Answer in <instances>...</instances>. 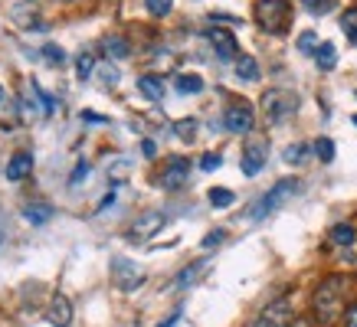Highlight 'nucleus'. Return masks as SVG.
Returning <instances> with one entry per match:
<instances>
[{
  "instance_id": "f257e3e1",
  "label": "nucleus",
  "mask_w": 357,
  "mask_h": 327,
  "mask_svg": "<svg viewBox=\"0 0 357 327\" xmlns=\"http://www.w3.org/2000/svg\"><path fill=\"white\" fill-rule=\"evenodd\" d=\"M351 292V278L344 275H328L325 282L312 294V317L318 327H335L344 314V301Z\"/></svg>"
},
{
  "instance_id": "f03ea898",
  "label": "nucleus",
  "mask_w": 357,
  "mask_h": 327,
  "mask_svg": "<svg viewBox=\"0 0 357 327\" xmlns=\"http://www.w3.org/2000/svg\"><path fill=\"white\" fill-rule=\"evenodd\" d=\"M295 193H302V180H298V177H285V180L272 184V190H266V193L256 200V207L249 209L246 216L252 219V223H259V219L272 216V213H275L282 203H289Z\"/></svg>"
},
{
  "instance_id": "7ed1b4c3",
  "label": "nucleus",
  "mask_w": 357,
  "mask_h": 327,
  "mask_svg": "<svg viewBox=\"0 0 357 327\" xmlns=\"http://www.w3.org/2000/svg\"><path fill=\"white\" fill-rule=\"evenodd\" d=\"M252 17H256V23L266 33L282 36V33L289 30V23H292V3L289 0H256Z\"/></svg>"
},
{
  "instance_id": "20e7f679",
  "label": "nucleus",
  "mask_w": 357,
  "mask_h": 327,
  "mask_svg": "<svg viewBox=\"0 0 357 327\" xmlns=\"http://www.w3.org/2000/svg\"><path fill=\"white\" fill-rule=\"evenodd\" d=\"M298 111V95L289 92V88H269L262 95V115H266V125H282L289 121Z\"/></svg>"
},
{
  "instance_id": "39448f33",
  "label": "nucleus",
  "mask_w": 357,
  "mask_h": 327,
  "mask_svg": "<svg viewBox=\"0 0 357 327\" xmlns=\"http://www.w3.org/2000/svg\"><path fill=\"white\" fill-rule=\"evenodd\" d=\"M109 269H112V282H115L119 292H138L141 285H144V278H148L144 269L135 265L131 259H125V255H115Z\"/></svg>"
},
{
  "instance_id": "423d86ee",
  "label": "nucleus",
  "mask_w": 357,
  "mask_h": 327,
  "mask_svg": "<svg viewBox=\"0 0 357 327\" xmlns=\"http://www.w3.org/2000/svg\"><path fill=\"white\" fill-rule=\"evenodd\" d=\"M256 125V111L249 102H233L227 111H223V128L233 131V134H249Z\"/></svg>"
},
{
  "instance_id": "0eeeda50",
  "label": "nucleus",
  "mask_w": 357,
  "mask_h": 327,
  "mask_svg": "<svg viewBox=\"0 0 357 327\" xmlns=\"http://www.w3.org/2000/svg\"><path fill=\"white\" fill-rule=\"evenodd\" d=\"M187 180H190V161L187 157H171L158 174V184L164 190H181V186H187Z\"/></svg>"
},
{
  "instance_id": "6e6552de",
  "label": "nucleus",
  "mask_w": 357,
  "mask_h": 327,
  "mask_svg": "<svg viewBox=\"0 0 357 327\" xmlns=\"http://www.w3.org/2000/svg\"><path fill=\"white\" fill-rule=\"evenodd\" d=\"M266 157H269V141L256 134V138H249L246 151H243V174L246 177H256L266 167Z\"/></svg>"
},
{
  "instance_id": "1a4fd4ad",
  "label": "nucleus",
  "mask_w": 357,
  "mask_h": 327,
  "mask_svg": "<svg viewBox=\"0 0 357 327\" xmlns=\"http://www.w3.org/2000/svg\"><path fill=\"white\" fill-rule=\"evenodd\" d=\"M249 327H295V314H292V305L282 298V301H275V305H269L266 311H262L256 321Z\"/></svg>"
},
{
  "instance_id": "9d476101",
  "label": "nucleus",
  "mask_w": 357,
  "mask_h": 327,
  "mask_svg": "<svg viewBox=\"0 0 357 327\" xmlns=\"http://www.w3.org/2000/svg\"><path fill=\"white\" fill-rule=\"evenodd\" d=\"M206 40L213 43L220 59H239V46H236V36L227 30V26H210L206 30Z\"/></svg>"
},
{
  "instance_id": "9b49d317",
  "label": "nucleus",
  "mask_w": 357,
  "mask_h": 327,
  "mask_svg": "<svg viewBox=\"0 0 357 327\" xmlns=\"http://www.w3.org/2000/svg\"><path fill=\"white\" fill-rule=\"evenodd\" d=\"M46 321H50L53 327H69V324H73V301H69L63 292H56L53 298H50Z\"/></svg>"
},
{
  "instance_id": "f8f14e48",
  "label": "nucleus",
  "mask_w": 357,
  "mask_h": 327,
  "mask_svg": "<svg viewBox=\"0 0 357 327\" xmlns=\"http://www.w3.org/2000/svg\"><path fill=\"white\" fill-rule=\"evenodd\" d=\"M164 223H167V216H164V213H144L141 219H135V226H131V232H128V239H135V242L151 239L158 229H164Z\"/></svg>"
},
{
  "instance_id": "ddd939ff",
  "label": "nucleus",
  "mask_w": 357,
  "mask_h": 327,
  "mask_svg": "<svg viewBox=\"0 0 357 327\" xmlns=\"http://www.w3.org/2000/svg\"><path fill=\"white\" fill-rule=\"evenodd\" d=\"M30 170H33V154L30 151H17L10 161H7V167H3V177L17 184V180H23V177H30Z\"/></svg>"
},
{
  "instance_id": "4468645a",
  "label": "nucleus",
  "mask_w": 357,
  "mask_h": 327,
  "mask_svg": "<svg viewBox=\"0 0 357 327\" xmlns=\"http://www.w3.org/2000/svg\"><path fill=\"white\" fill-rule=\"evenodd\" d=\"M10 17H13V23H17V26H23V30H43L46 23H40V13H36V7H26V3H17V7H13L10 10Z\"/></svg>"
},
{
  "instance_id": "2eb2a0df",
  "label": "nucleus",
  "mask_w": 357,
  "mask_h": 327,
  "mask_svg": "<svg viewBox=\"0 0 357 327\" xmlns=\"http://www.w3.org/2000/svg\"><path fill=\"white\" fill-rule=\"evenodd\" d=\"M206 269H210V259H200V262H194V265H187L184 272L174 278V288H177V292H181V288H190V285H194L197 278L206 272Z\"/></svg>"
},
{
  "instance_id": "dca6fc26",
  "label": "nucleus",
  "mask_w": 357,
  "mask_h": 327,
  "mask_svg": "<svg viewBox=\"0 0 357 327\" xmlns=\"http://www.w3.org/2000/svg\"><path fill=\"white\" fill-rule=\"evenodd\" d=\"M328 239L335 242V246H341V249H351V246L357 242V229L351 226V223H337V226H331Z\"/></svg>"
},
{
  "instance_id": "f3484780",
  "label": "nucleus",
  "mask_w": 357,
  "mask_h": 327,
  "mask_svg": "<svg viewBox=\"0 0 357 327\" xmlns=\"http://www.w3.org/2000/svg\"><path fill=\"white\" fill-rule=\"evenodd\" d=\"M138 92L148 102H161L164 98V82H161V76H141L138 79Z\"/></svg>"
},
{
  "instance_id": "a211bd4d",
  "label": "nucleus",
  "mask_w": 357,
  "mask_h": 327,
  "mask_svg": "<svg viewBox=\"0 0 357 327\" xmlns=\"http://www.w3.org/2000/svg\"><path fill=\"white\" fill-rule=\"evenodd\" d=\"M174 88L181 95H197V92H204V79L194 76V72H181V76L174 79Z\"/></svg>"
},
{
  "instance_id": "6ab92c4d",
  "label": "nucleus",
  "mask_w": 357,
  "mask_h": 327,
  "mask_svg": "<svg viewBox=\"0 0 357 327\" xmlns=\"http://www.w3.org/2000/svg\"><path fill=\"white\" fill-rule=\"evenodd\" d=\"M50 216H53V207H50V203H30V207L23 209V219H26V223H33V226H43V223H50Z\"/></svg>"
},
{
  "instance_id": "aec40b11",
  "label": "nucleus",
  "mask_w": 357,
  "mask_h": 327,
  "mask_svg": "<svg viewBox=\"0 0 357 327\" xmlns=\"http://www.w3.org/2000/svg\"><path fill=\"white\" fill-rule=\"evenodd\" d=\"M236 76L243 79V82H256V79H259V63H256L252 56H239L236 59Z\"/></svg>"
},
{
  "instance_id": "412c9836",
  "label": "nucleus",
  "mask_w": 357,
  "mask_h": 327,
  "mask_svg": "<svg viewBox=\"0 0 357 327\" xmlns=\"http://www.w3.org/2000/svg\"><path fill=\"white\" fill-rule=\"evenodd\" d=\"M314 63H318V69H321V72L335 69V63H337V49H335V43H321V46H318V53H314Z\"/></svg>"
},
{
  "instance_id": "4be33fe9",
  "label": "nucleus",
  "mask_w": 357,
  "mask_h": 327,
  "mask_svg": "<svg viewBox=\"0 0 357 327\" xmlns=\"http://www.w3.org/2000/svg\"><path fill=\"white\" fill-rule=\"evenodd\" d=\"M206 200H210V207H217V209H227V207H233V190H227V186H213L210 193H206Z\"/></svg>"
},
{
  "instance_id": "5701e85b",
  "label": "nucleus",
  "mask_w": 357,
  "mask_h": 327,
  "mask_svg": "<svg viewBox=\"0 0 357 327\" xmlns=\"http://www.w3.org/2000/svg\"><path fill=\"white\" fill-rule=\"evenodd\" d=\"M105 53L115 59H125V56H131V46L125 36H105Z\"/></svg>"
},
{
  "instance_id": "b1692460",
  "label": "nucleus",
  "mask_w": 357,
  "mask_h": 327,
  "mask_svg": "<svg viewBox=\"0 0 357 327\" xmlns=\"http://www.w3.org/2000/svg\"><path fill=\"white\" fill-rule=\"evenodd\" d=\"M174 134L181 138V141H194L197 138V118H181V121H174Z\"/></svg>"
},
{
  "instance_id": "393cba45",
  "label": "nucleus",
  "mask_w": 357,
  "mask_h": 327,
  "mask_svg": "<svg viewBox=\"0 0 357 327\" xmlns=\"http://www.w3.org/2000/svg\"><path fill=\"white\" fill-rule=\"evenodd\" d=\"M76 76L82 79V82L96 76V56H92V53H79V59H76Z\"/></svg>"
},
{
  "instance_id": "a878e982",
  "label": "nucleus",
  "mask_w": 357,
  "mask_h": 327,
  "mask_svg": "<svg viewBox=\"0 0 357 327\" xmlns=\"http://www.w3.org/2000/svg\"><path fill=\"white\" fill-rule=\"evenodd\" d=\"M96 72H98V82H102V86H105V88H115V86H119L121 72H119V69H115V65H98Z\"/></svg>"
},
{
  "instance_id": "bb28decb",
  "label": "nucleus",
  "mask_w": 357,
  "mask_h": 327,
  "mask_svg": "<svg viewBox=\"0 0 357 327\" xmlns=\"http://www.w3.org/2000/svg\"><path fill=\"white\" fill-rule=\"evenodd\" d=\"M318 46H321V43H318V33H314V30H305L302 36H298V49H302L305 56H314V53H318Z\"/></svg>"
},
{
  "instance_id": "cd10ccee",
  "label": "nucleus",
  "mask_w": 357,
  "mask_h": 327,
  "mask_svg": "<svg viewBox=\"0 0 357 327\" xmlns=\"http://www.w3.org/2000/svg\"><path fill=\"white\" fill-rule=\"evenodd\" d=\"M314 154H318V161L331 164L335 161V141H331V138H318V141H314Z\"/></svg>"
},
{
  "instance_id": "c85d7f7f",
  "label": "nucleus",
  "mask_w": 357,
  "mask_h": 327,
  "mask_svg": "<svg viewBox=\"0 0 357 327\" xmlns=\"http://www.w3.org/2000/svg\"><path fill=\"white\" fill-rule=\"evenodd\" d=\"M302 7L314 17H325V13L335 10V0H302Z\"/></svg>"
},
{
  "instance_id": "c756f323",
  "label": "nucleus",
  "mask_w": 357,
  "mask_h": 327,
  "mask_svg": "<svg viewBox=\"0 0 357 327\" xmlns=\"http://www.w3.org/2000/svg\"><path fill=\"white\" fill-rule=\"evenodd\" d=\"M341 30H344V36L357 46V10H347L344 17H341Z\"/></svg>"
},
{
  "instance_id": "7c9ffc66",
  "label": "nucleus",
  "mask_w": 357,
  "mask_h": 327,
  "mask_svg": "<svg viewBox=\"0 0 357 327\" xmlns=\"http://www.w3.org/2000/svg\"><path fill=\"white\" fill-rule=\"evenodd\" d=\"M30 82H33V79H30ZM33 92H36V98H40V105H43V118H50V115L56 111V98L50 95V92H43V88L36 86V82H33Z\"/></svg>"
},
{
  "instance_id": "2f4dec72",
  "label": "nucleus",
  "mask_w": 357,
  "mask_h": 327,
  "mask_svg": "<svg viewBox=\"0 0 357 327\" xmlns=\"http://www.w3.org/2000/svg\"><path fill=\"white\" fill-rule=\"evenodd\" d=\"M144 7L151 17H167L174 10V0H144Z\"/></svg>"
},
{
  "instance_id": "473e14b6",
  "label": "nucleus",
  "mask_w": 357,
  "mask_h": 327,
  "mask_svg": "<svg viewBox=\"0 0 357 327\" xmlns=\"http://www.w3.org/2000/svg\"><path fill=\"white\" fill-rule=\"evenodd\" d=\"M282 157H285V164H302L305 157H308V147H305V144H289Z\"/></svg>"
},
{
  "instance_id": "72a5a7b5",
  "label": "nucleus",
  "mask_w": 357,
  "mask_h": 327,
  "mask_svg": "<svg viewBox=\"0 0 357 327\" xmlns=\"http://www.w3.org/2000/svg\"><path fill=\"white\" fill-rule=\"evenodd\" d=\"M86 177H89V164H86V161H79V164H76V170H73V177H69V186H73V190H79V186L86 184Z\"/></svg>"
},
{
  "instance_id": "f704fd0d",
  "label": "nucleus",
  "mask_w": 357,
  "mask_h": 327,
  "mask_svg": "<svg viewBox=\"0 0 357 327\" xmlns=\"http://www.w3.org/2000/svg\"><path fill=\"white\" fill-rule=\"evenodd\" d=\"M43 56L50 59V63H56V65H59V63L66 59V53L59 49V46H53V43H46V46H43Z\"/></svg>"
},
{
  "instance_id": "c9c22d12",
  "label": "nucleus",
  "mask_w": 357,
  "mask_h": 327,
  "mask_svg": "<svg viewBox=\"0 0 357 327\" xmlns=\"http://www.w3.org/2000/svg\"><path fill=\"white\" fill-rule=\"evenodd\" d=\"M223 239H227V232H223V229H217V232H206L200 246H204V249H213V246H220Z\"/></svg>"
},
{
  "instance_id": "e433bc0d",
  "label": "nucleus",
  "mask_w": 357,
  "mask_h": 327,
  "mask_svg": "<svg viewBox=\"0 0 357 327\" xmlns=\"http://www.w3.org/2000/svg\"><path fill=\"white\" fill-rule=\"evenodd\" d=\"M220 154H204V157H200V167H204V170H217L220 167Z\"/></svg>"
},
{
  "instance_id": "4c0bfd02",
  "label": "nucleus",
  "mask_w": 357,
  "mask_h": 327,
  "mask_svg": "<svg viewBox=\"0 0 357 327\" xmlns=\"http://www.w3.org/2000/svg\"><path fill=\"white\" fill-rule=\"evenodd\" d=\"M112 203H115V190H109V193H105V196H102V200H98L96 213H102V209H105V207H112Z\"/></svg>"
},
{
  "instance_id": "58836bf2",
  "label": "nucleus",
  "mask_w": 357,
  "mask_h": 327,
  "mask_svg": "<svg viewBox=\"0 0 357 327\" xmlns=\"http://www.w3.org/2000/svg\"><path fill=\"white\" fill-rule=\"evenodd\" d=\"M141 154H144V157H154V154H158V144H154V141H141Z\"/></svg>"
},
{
  "instance_id": "ea45409f",
  "label": "nucleus",
  "mask_w": 357,
  "mask_h": 327,
  "mask_svg": "<svg viewBox=\"0 0 357 327\" xmlns=\"http://www.w3.org/2000/svg\"><path fill=\"white\" fill-rule=\"evenodd\" d=\"M344 327H357V305H354V308H347V314H344Z\"/></svg>"
},
{
  "instance_id": "a19ab883",
  "label": "nucleus",
  "mask_w": 357,
  "mask_h": 327,
  "mask_svg": "<svg viewBox=\"0 0 357 327\" xmlns=\"http://www.w3.org/2000/svg\"><path fill=\"white\" fill-rule=\"evenodd\" d=\"M82 118H86V121H102V125L109 121V118H102V115H96V111H82Z\"/></svg>"
},
{
  "instance_id": "79ce46f5",
  "label": "nucleus",
  "mask_w": 357,
  "mask_h": 327,
  "mask_svg": "<svg viewBox=\"0 0 357 327\" xmlns=\"http://www.w3.org/2000/svg\"><path fill=\"white\" fill-rule=\"evenodd\" d=\"M177 317H181V314H171L167 321H164V324H158V327H174V324H177Z\"/></svg>"
},
{
  "instance_id": "37998d69",
  "label": "nucleus",
  "mask_w": 357,
  "mask_h": 327,
  "mask_svg": "<svg viewBox=\"0 0 357 327\" xmlns=\"http://www.w3.org/2000/svg\"><path fill=\"white\" fill-rule=\"evenodd\" d=\"M295 327H312V324H308V321H298V324H295Z\"/></svg>"
},
{
  "instance_id": "c03bdc74",
  "label": "nucleus",
  "mask_w": 357,
  "mask_h": 327,
  "mask_svg": "<svg viewBox=\"0 0 357 327\" xmlns=\"http://www.w3.org/2000/svg\"><path fill=\"white\" fill-rule=\"evenodd\" d=\"M59 3H73V0H59Z\"/></svg>"
},
{
  "instance_id": "a18cd8bd",
  "label": "nucleus",
  "mask_w": 357,
  "mask_h": 327,
  "mask_svg": "<svg viewBox=\"0 0 357 327\" xmlns=\"http://www.w3.org/2000/svg\"><path fill=\"white\" fill-rule=\"evenodd\" d=\"M0 98H3V86H0Z\"/></svg>"
},
{
  "instance_id": "49530a36",
  "label": "nucleus",
  "mask_w": 357,
  "mask_h": 327,
  "mask_svg": "<svg viewBox=\"0 0 357 327\" xmlns=\"http://www.w3.org/2000/svg\"><path fill=\"white\" fill-rule=\"evenodd\" d=\"M0 242H3V232H0Z\"/></svg>"
},
{
  "instance_id": "de8ad7c7",
  "label": "nucleus",
  "mask_w": 357,
  "mask_h": 327,
  "mask_svg": "<svg viewBox=\"0 0 357 327\" xmlns=\"http://www.w3.org/2000/svg\"><path fill=\"white\" fill-rule=\"evenodd\" d=\"M354 125H357V115H354Z\"/></svg>"
}]
</instances>
